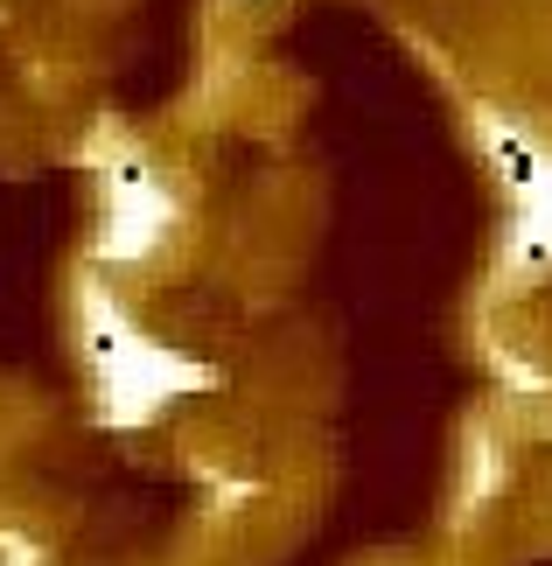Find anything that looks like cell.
<instances>
[{
    "label": "cell",
    "instance_id": "obj_1",
    "mask_svg": "<svg viewBox=\"0 0 552 566\" xmlns=\"http://www.w3.org/2000/svg\"><path fill=\"white\" fill-rule=\"evenodd\" d=\"M77 350H84V371H92V399L105 427H154L183 391L210 385V364L147 336L140 315L126 308L98 266L77 273Z\"/></svg>",
    "mask_w": 552,
    "mask_h": 566
},
{
    "label": "cell",
    "instance_id": "obj_2",
    "mask_svg": "<svg viewBox=\"0 0 552 566\" xmlns=\"http://www.w3.org/2000/svg\"><path fill=\"white\" fill-rule=\"evenodd\" d=\"M98 224H92V266L98 273H134L147 266L154 252L175 238L183 224V203H175L168 176L154 168L140 147H113V155H98Z\"/></svg>",
    "mask_w": 552,
    "mask_h": 566
},
{
    "label": "cell",
    "instance_id": "obj_3",
    "mask_svg": "<svg viewBox=\"0 0 552 566\" xmlns=\"http://www.w3.org/2000/svg\"><path fill=\"white\" fill-rule=\"evenodd\" d=\"M503 189H511V238H503V259H511L518 273L552 266V147H539Z\"/></svg>",
    "mask_w": 552,
    "mask_h": 566
},
{
    "label": "cell",
    "instance_id": "obj_4",
    "mask_svg": "<svg viewBox=\"0 0 552 566\" xmlns=\"http://www.w3.org/2000/svg\"><path fill=\"white\" fill-rule=\"evenodd\" d=\"M0 566H50V553H42L35 538H21V532H0Z\"/></svg>",
    "mask_w": 552,
    "mask_h": 566
}]
</instances>
